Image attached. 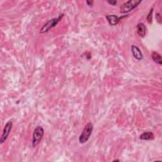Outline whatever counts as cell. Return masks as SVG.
Here are the masks:
<instances>
[{
	"instance_id": "obj_8",
	"label": "cell",
	"mask_w": 162,
	"mask_h": 162,
	"mask_svg": "<svg viewBox=\"0 0 162 162\" xmlns=\"http://www.w3.org/2000/svg\"><path fill=\"white\" fill-rule=\"evenodd\" d=\"M137 34L141 38H144L146 35V27L144 23H139L137 25Z\"/></svg>"
},
{
	"instance_id": "obj_10",
	"label": "cell",
	"mask_w": 162,
	"mask_h": 162,
	"mask_svg": "<svg viewBox=\"0 0 162 162\" xmlns=\"http://www.w3.org/2000/svg\"><path fill=\"white\" fill-rule=\"evenodd\" d=\"M151 58L153 59V60L158 65H161L162 64V59H161V57L160 55V54L157 52L153 51L151 53Z\"/></svg>"
},
{
	"instance_id": "obj_12",
	"label": "cell",
	"mask_w": 162,
	"mask_h": 162,
	"mask_svg": "<svg viewBox=\"0 0 162 162\" xmlns=\"http://www.w3.org/2000/svg\"><path fill=\"white\" fill-rule=\"evenodd\" d=\"M156 19H157V22L159 23H161V15H160V14L159 13L156 14Z\"/></svg>"
},
{
	"instance_id": "obj_14",
	"label": "cell",
	"mask_w": 162,
	"mask_h": 162,
	"mask_svg": "<svg viewBox=\"0 0 162 162\" xmlns=\"http://www.w3.org/2000/svg\"><path fill=\"white\" fill-rule=\"evenodd\" d=\"M86 3L87 4L88 6H92V5H93V2H89V1H87V2H86Z\"/></svg>"
},
{
	"instance_id": "obj_5",
	"label": "cell",
	"mask_w": 162,
	"mask_h": 162,
	"mask_svg": "<svg viewBox=\"0 0 162 162\" xmlns=\"http://www.w3.org/2000/svg\"><path fill=\"white\" fill-rule=\"evenodd\" d=\"M12 126L13 123L10 121H8L5 124L4 129L3 130V133L2 135L1 139H0V144H1V145H3V142H5V141L7 139V138L11 132V130L12 129Z\"/></svg>"
},
{
	"instance_id": "obj_4",
	"label": "cell",
	"mask_w": 162,
	"mask_h": 162,
	"mask_svg": "<svg viewBox=\"0 0 162 162\" xmlns=\"http://www.w3.org/2000/svg\"><path fill=\"white\" fill-rule=\"evenodd\" d=\"M63 16V15L62 14L60 15L58 18H53V19L50 20L46 23V24H44V26L43 27H42V29L40 31V33L44 34V33L47 32L50 29H51L53 27H55L58 24V23L60 22V20L62 19Z\"/></svg>"
},
{
	"instance_id": "obj_3",
	"label": "cell",
	"mask_w": 162,
	"mask_h": 162,
	"mask_svg": "<svg viewBox=\"0 0 162 162\" xmlns=\"http://www.w3.org/2000/svg\"><path fill=\"white\" fill-rule=\"evenodd\" d=\"M44 134V130L41 126H38L34 130L32 135V146H37L41 142L42 138H43Z\"/></svg>"
},
{
	"instance_id": "obj_9",
	"label": "cell",
	"mask_w": 162,
	"mask_h": 162,
	"mask_svg": "<svg viewBox=\"0 0 162 162\" xmlns=\"http://www.w3.org/2000/svg\"><path fill=\"white\" fill-rule=\"evenodd\" d=\"M139 139L141 140H145V141H151L154 139V134L151 132H145L140 135Z\"/></svg>"
},
{
	"instance_id": "obj_13",
	"label": "cell",
	"mask_w": 162,
	"mask_h": 162,
	"mask_svg": "<svg viewBox=\"0 0 162 162\" xmlns=\"http://www.w3.org/2000/svg\"><path fill=\"white\" fill-rule=\"evenodd\" d=\"M107 2L109 3V4L113 5V6H115L116 4H117V1H108Z\"/></svg>"
},
{
	"instance_id": "obj_1",
	"label": "cell",
	"mask_w": 162,
	"mask_h": 162,
	"mask_svg": "<svg viewBox=\"0 0 162 162\" xmlns=\"http://www.w3.org/2000/svg\"><path fill=\"white\" fill-rule=\"evenodd\" d=\"M93 130V125L91 123H87L84 128L82 133L81 134L79 137V141L81 144H84L89 139L90 136H91L92 132Z\"/></svg>"
},
{
	"instance_id": "obj_6",
	"label": "cell",
	"mask_w": 162,
	"mask_h": 162,
	"mask_svg": "<svg viewBox=\"0 0 162 162\" xmlns=\"http://www.w3.org/2000/svg\"><path fill=\"white\" fill-rule=\"evenodd\" d=\"M131 51L133 53V57L136 59L137 60H141L143 58V55L141 50L137 46L133 45L131 47Z\"/></svg>"
},
{
	"instance_id": "obj_11",
	"label": "cell",
	"mask_w": 162,
	"mask_h": 162,
	"mask_svg": "<svg viewBox=\"0 0 162 162\" xmlns=\"http://www.w3.org/2000/svg\"><path fill=\"white\" fill-rule=\"evenodd\" d=\"M153 13V8H151V10H150V11L149 12L148 15H147V17H146V19H147L149 23H151L152 22Z\"/></svg>"
},
{
	"instance_id": "obj_7",
	"label": "cell",
	"mask_w": 162,
	"mask_h": 162,
	"mask_svg": "<svg viewBox=\"0 0 162 162\" xmlns=\"http://www.w3.org/2000/svg\"><path fill=\"white\" fill-rule=\"evenodd\" d=\"M122 17H118V16L115 15H109L106 16V19L107 21L111 26H116L118 24L119 21L121 20V19H122Z\"/></svg>"
},
{
	"instance_id": "obj_15",
	"label": "cell",
	"mask_w": 162,
	"mask_h": 162,
	"mask_svg": "<svg viewBox=\"0 0 162 162\" xmlns=\"http://www.w3.org/2000/svg\"><path fill=\"white\" fill-rule=\"evenodd\" d=\"M113 162H115V161H119V160H113Z\"/></svg>"
},
{
	"instance_id": "obj_2",
	"label": "cell",
	"mask_w": 162,
	"mask_h": 162,
	"mask_svg": "<svg viewBox=\"0 0 162 162\" xmlns=\"http://www.w3.org/2000/svg\"><path fill=\"white\" fill-rule=\"evenodd\" d=\"M141 3V1H137V0H129L123 3L121 8H120V11L121 14H127L132 10L136 8L138 5Z\"/></svg>"
}]
</instances>
